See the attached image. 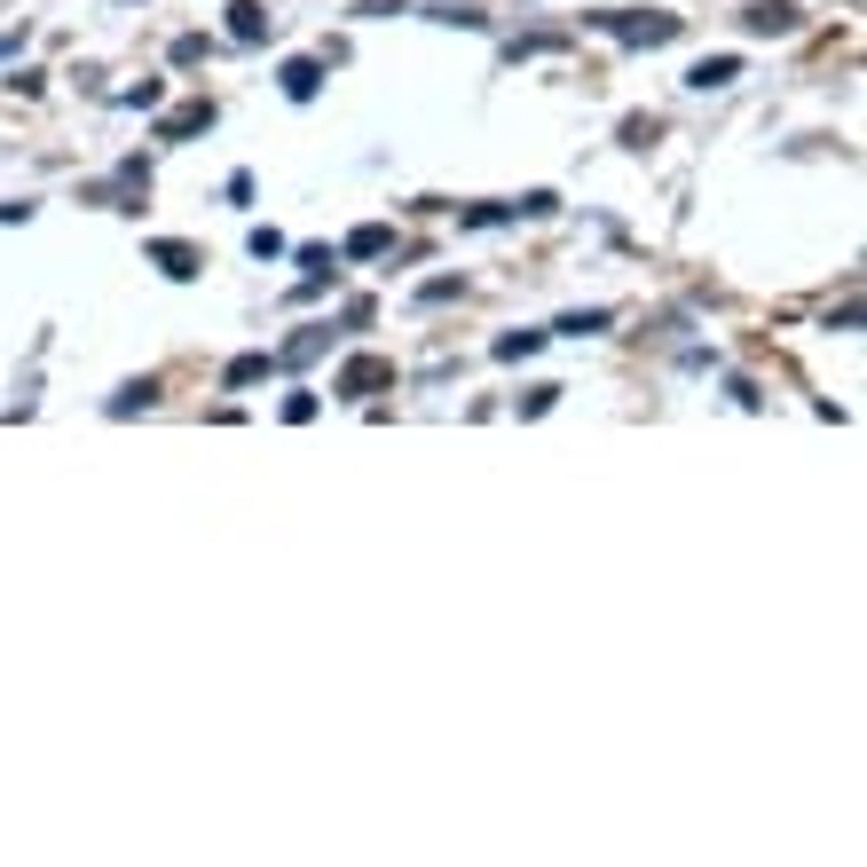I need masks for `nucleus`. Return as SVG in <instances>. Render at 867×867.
Wrapping results in <instances>:
<instances>
[{
    "mask_svg": "<svg viewBox=\"0 0 867 867\" xmlns=\"http://www.w3.org/2000/svg\"><path fill=\"white\" fill-rule=\"evenodd\" d=\"M599 32H615L623 48H671L679 32H686V16H671V9H608V16H591Z\"/></svg>",
    "mask_w": 867,
    "mask_h": 867,
    "instance_id": "obj_1",
    "label": "nucleus"
},
{
    "mask_svg": "<svg viewBox=\"0 0 867 867\" xmlns=\"http://www.w3.org/2000/svg\"><path fill=\"white\" fill-rule=\"evenodd\" d=\"M331 387H340V394H379V387H394V363L387 355H355V363H340Z\"/></svg>",
    "mask_w": 867,
    "mask_h": 867,
    "instance_id": "obj_2",
    "label": "nucleus"
},
{
    "mask_svg": "<svg viewBox=\"0 0 867 867\" xmlns=\"http://www.w3.org/2000/svg\"><path fill=\"white\" fill-rule=\"evenodd\" d=\"M742 24L757 32V40H781V32H796V9H789V0H757Z\"/></svg>",
    "mask_w": 867,
    "mask_h": 867,
    "instance_id": "obj_3",
    "label": "nucleus"
},
{
    "mask_svg": "<svg viewBox=\"0 0 867 867\" xmlns=\"http://www.w3.org/2000/svg\"><path fill=\"white\" fill-rule=\"evenodd\" d=\"M733 80H742V56H703V63H694V72H686V87H733Z\"/></svg>",
    "mask_w": 867,
    "mask_h": 867,
    "instance_id": "obj_4",
    "label": "nucleus"
},
{
    "mask_svg": "<svg viewBox=\"0 0 867 867\" xmlns=\"http://www.w3.org/2000/svg\"><path fill=\"white\" fill-rule=\"evenodd\" d=\"M150 260H158V269L174 277V284H190V277H197V253H190L182 237H158V245H150Z\"/></svg>",
    "mask_w": 867,
    "mask_h": 867,
    "instance_id": "obj_5",
    "label": "nucleus"
},
{
    "mask_svg": "<svg viewBox=\"0 0 867 867\" xmlns=\"http://www.w3.org/2000/svg\"><path fill=\"white\" fill-rule=\"evenodd\" d=\"M316 87H323V63H316V56H292V63H284V95H292V103H308Z\"/></svg>",
    "mask_w": 867,
    "mask_h": 867,
    "instance_id": "obj_6",
    "label": "nucleus"
},
{
    "mask_svg": "<svg viewBox=\"0 0 867 867\" xmlns=\"http://www.w3.org/2000/svg\"><path fill=\"white\" fill-rule=\"evenodd\" d=\"M206 126H213V103H190V111H174V119H166L158 135H166V143H182V135H206Z\"/></svg>",
    "mask_w": 867,
    "mask_h": 867,
    "instance_id": "obj_7",
    "label": "nucleus"
},
{
    "mask_svg": "<svg viewBox=\"0 0 867 867\" xmlns=\"http://www.w3.org/2000/svg\"><path fill=\"white\" fill-rule=\"evenodd\" d=\"M347 253H355V260H379V253H394V229H379V221H363L355 237H347Z\"/></svg>",
    "mask_w": 867,
    "mask_h": 867,
    "instance_id": "obj_8",
    "label": "nucleus"
},
{
    "mask_svg": "<svg viewBox=\"0 0 867 867\" xmlns=\"http://www.w3.org/2000/svg\"><path fill=\"white\" fill-rule=\"evenodd\" d=\"M229 32H237V40H260V32H269V9H260V0H237V9H229Z\"/></svg>",
    "mask_w": 867,
    "mask_h": 867,
    "instance_id": "obj_9",
    "label": "nucleus"
},
{
    "mask_svg": "<svg viewBox=\"0 0 867 867\" xmlns=\"http://www.w3.org/2000/svg\"><path fill=\"white\" fill-rule=\"evenodd\" d=\"M150 403H158V379H135V387H119V394H111V411H119V418H126V411H150Z\"/></svg>",
    "mask_w": 867,
    "mask_h": 867,
    "instance_id": "obj_10",
    "label": "nucleus"
},
{
    "mask_svg": "<svg viewBox=\"0 0 867 867\" xmlns=\"http://www.w3.org/2000/svg\"><path fill=\"white\" fill-rule=\"evenodd\" d=\"M545 347V331H505V340H497V363H521V355H537Z\"/></svg>",
    "mask_w": 867,
    "mask_h": 867,
    "instance_id": "obj_11",
    "label": "nucleus"
},
{
    "mask_svg": "<svg viewBox=\"0 0 867 867\" xmlns=\"http://www.w3.org/2000/svg\"><path fill=\"white\" fill-rule=\"evenodd\" d=\"M260 379H269V355H237V363H229V387H260Z\"/></svg>",
    "mask_w": 867,
    "mask_h": 867,
    "instance_id": "obj_12",
    "label": "nucleus"
},
{
    "mask_svg": "<svg viewBox=\"0 0 867 867\" xmlns=\"http://www.w3.org/2000/svg\"><path fill=\"white\" fill-rule=\"evenodd\" d=\"M552 331H569V340H584V331H608V308H584V316H560Z\"/></svg>",
    "mask_w": 867,
    "mask_h": 867,
    "instance_id": "obj_13",
    "label": "nucleus"
},
{
    "mask_svg": "<svg viewBox=\"0 0 867 867\" xmlns=\"http://www.w3.org/2000/svg\"><path fill=\"white\" fill-rule=\"evenodd\" d=\"M552 403H560V387H528V394H521V418H545Z\"/></svg>",
    "mask_w": 867,
    "mask_h": 867,
    "instance_id": "obj_14",
    "label": "nucleus"
},
{
    "mask_svg": "<svg viewBox=\"0 0 867 867\" xmlns=\"http://www.w3.org/2000/svg\"><path fill=\"white\" fill-rule=\"evenodd\" d=\"M655 135H662V126H655V119H623V143H631V150H647Z\"/></svg>",
    "mask_w": 867,
    "mask_h": 867,
    "instance_id": "obj_15",
    "label": "nucleus"
},
{
    "mask_svg": "<svg viewBox=\"0 0 867 867\" xmlns=\"http://www.w3.org/2000/svg\"><path fill=\"white\" fill-rule=\"evenodd\" d=\"M316 347H323V331H300V340H284V363H308Z\"/></svg>",
    "mask_w": 867,
    "mask_h": 867,
    "instance_id": "obj_16",
    "label": "nucleus"
},
{
    "mask_svg": "<svg viewBox=\"0 0 867 867\" xmlns=\"http://www.w3.org/2000/svg\"><path fill=\"white\" fill-rule=\"evenodd\" d=\"M300 269H308V284H323V277H331V253H323V245H308V253H300Z\"/></svg>",
    "mask_w": 867,
    "mask_h": 867,
    "instance_id": "obj_17",
    "label": "nucleus"
}]
</instances>
